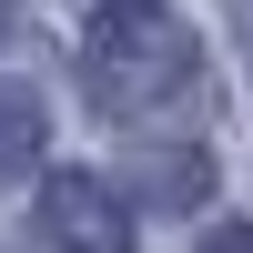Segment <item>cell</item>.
I'll list each match as a JSON object with an SVG mask.
<instances>
[{
  "label": "cell",
  "instance_id": "cell-1",
  "mask_svg": "<svg viewBox=\"0 0 253 253\" xmlns=\"http://www.w3.org/2000/svg\"><path fill=\"white\" fill-rule=\"evenodd\" d=\"M182 71H193V41L162 10H142V0H122V10L101 20V41H91V91L112 101V112H142V101L182 91Z\"/></svg>",
  "mask_w": 253,
  "mask_h": 253
},
{
  "label": "cell",
  "instance_id": "cell-2",
  "mask_svg": "<svg viewBox=\"0 0 253 253\" xmlns=\"http://www.w3.org/2000/svg\"><path fill=\"white\" fill-rule=\"evenodd\" d=\"M41 223H51V243H61V253H132V233H122V213L101 203V182H91V172H61L51 193H41Z\"/></svg>",
  "mask_w": 253,
  "mask_h": 253
},
{
  "label": "cell",
  "instance_id": "cell-3",
  "mask_svg": "<svg viewBox=\"0 0 253 253\" xmlns=\"http://www.w3.org/2000/svg\"><path fill=\"white\" fill-rule=\"evenodd\" d=\"M20 152H31V122H20V112H0V182L20 172Z\"/></svg>",
  "mask_w": 253,
  "mask_h": 253
},
{
  "label": "cell",
  "instance_id": "cell-4",
  "mask_svg": "<svg viewBox=\"0 0 253 253\" xmlns=\"http://www.w3.org/2000/svg\"><path fill=\"white\" fill-rule=\"evenodd\" d=\"M203 253H253V233H213V243H203Z\"/></svg>",
  "mask_w": 253,
  "mask_h": 253
}]
</instances>
